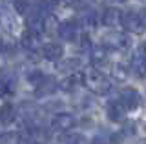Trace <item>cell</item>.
Here are the masks:
<instances>
[{
    "label": "cell",
    "instance_id": "ba28073f",
    "mask_svg": "<svg viewBox=\"0 0 146 144\" xmlns=\"http://www.w3.org/2000/svg\"><path fill=\"white\" fill-rule=\"evenodd\" d=\"M26 29H27V31H33V33H38V35L44 33V15H42L38 9H36V7H35L33 11L27 13Z\"/></svg>",
    "mask_w": 146,
    "mask_h": 144
},
{
    "label": "cell",
    "instance_id": "8fae6325",
    "mask_svg": "<svg viewBox=\"0 0 146 144\" xmlns=\"http://www.w3.org/2000/svg\"><path fill=\"white\" fill-rule=\"evenodd\" d=\"M20 44H22V48H24L27 53L35 55V53L40 49V35L26 29L24 33H22V37H20Z\"/></svg>",
    "mask_w": 146,
    "mask_h": 144
},
{
    "label": "cell",
    "instance_id": "44dd1931",
    "mask_svg": "<svg viewBox=\"0 0 146 144\" xmlns=\"http://www.w3.org/2000/svg\"><path fill=\"white\" fill-rule=\"evenodd\" d=\"M58 28H60V24H58V20H57V17L53 15H48V17H44V33H58Z\"/></svg>",
    "mask_w": 146,
    "mask_h": 144
},
{
    "label": "cell",
    "instance_id": "7c38bea8",
    "mask_svg": "<svg viewBox=\"0 0 146 144\" xmlns=\"http://www.w3.org/2000/svg\"><path fill=\"white\" fill-rule=\"evenodd\" d=\"M79 86H84V73H82V71H77V73H73V75H68V77L60 82V89L66 91V93L77 91Z\"/></svg>",
    "mask_w": 146,
    "mask_h": 144
},
{
    "label": "cell",
    "instance_id": "30bf717a",
    "mask_svg": "<svg viewBox=\"0 0 146 144\" xmlns=\"http://www.w3.org/2000/svg\"><path fill=\"white\" fill-rule=\"evenodd\" d=\"M100 24L106 28H117L119 24H122V11L117 7H106L100 15Z\"/></svg>",
    "mask_w": 146,
    "mask_h": 144
},
{
    "label": "cell",
    "instance_id": "2e32d148",
    "mask_svg": "<svg viewBox=\"0 0 146 144\" xmlns=\"http://www.w3.org/2000/svg\"><path fill=\"white\" fill-rule=\"evenodd\" d=\"M130 71L137 79H144L146 77V60L139 55H133L130 60Z\"/></svg>",
    "mask_w": 146,
    "mask_h": 144
},
{
    "label": "cell",
    "instance_id": "6da1fadb",
    "mask_svg": "<svg viewBox=\"0 0 146 144\" xmlns=\"http://www.w3.org/2000/svg\"><path fill=\"white\" fill-rule=\"evenodd\" d=\"M84 86L95 95H108L113 88V82L99 69H90L84 73Z\"/></svg>",
    "mask_w": 146,
    "mask_h": 144
},
{
    "label": "cell",
    "instance_id": "cb8c5ba5",
    "mask_svg": "<svg viewBox=\"0 0 146 144\" xmlns=\"http://www.w3.org/2000/svg\"><path fill=\"white\" fill-rule=\"evenodd\" d=\"M79 46H80L82 49L91 48V38H90L88 33H80V37H79Z\"/></svg>",
    "mask_w": 146,
    "mask_h": 144
},
{
    "label": "cell",
    "instance_id": "3957f363",
    "mask_svg": "<svg viewBox=\"0 0 146 144\" xmlns=\"http://www.w3.org/2000/svg\"><path fill=\"white\" fill-rule=\"evenodd\" d=\"M122 28H124L126 33H133V35H141L144 31V26L141 22V17L139 13L133 11V9H128L122 13Z\"/></svg>",
    "mask_w": 146,
    "mask_h": 144
},
{
    "label": "cell",
    "instance_id": "ffe728a7",
    "mask_svg": "<svg viewBox=\"0 0 146 144\" xmlns=\"http://www.w3.org/2000/svg\"><path fill=\"white\" fill-rule=\"evenodd\" d=\"M46 77H48V75H44V73H42L40 69H31L29 73L26 75L27 82H29V84H31V86H33L35 89L38 88V86H40L42 82H44V79H46Z\"/></svg>",
    "mask_w": 146,
    "mask_h": 144
},
{
    "label": "cell",
    "instance_id": "603a6c76",
    "mask_svg": "<svg viewBox=\"0 0 146 144\" xmlns=\"http://www.w3.org/2000/svg\"><path fill=\"white\" fill-rule=\"evenodd\" d=\"M13 7H15V11L18 15H27L29 13V0H15Z\"/></svg>",
    "mask_w": 146,
    "mask_h": 144
},
{
    "label": "cell",
    "instance_id": "5b68a950",
    "mask_svg": "<svg viewBox=\"0 0 146 144\" xmlns=\"http://www.w3.org/2000/svg\"><path fill=\"white\" fill-rule=\"evenodd\" d=\"M119 100L124 104V108L128 111H133L141 106V93L135 88H124L119 93Z\"/></svg>",
    "mask_w": 146,
    "mask_h": 144
},
{
    "label": "cell",
    "instance_id": "52a82bcc",
    "mask_svg": "<svg viewBox=\"0 0 146 144\" xmlns=\"http://www.w3.org/2000/svg\"><path fill=\"white\" fill-rule=\"evenodd\" d=\"M126 108L124 104H122L121 100H110L108 102V106H106V115H108V119L111 120V122H122V120L126 119Z\"/></svg>",
    "mask_w": 146,
    "mask_h": 144
},
{
    "label": "cell",
    "instance_id": "5bb4252c",
    "mask_svg": "<svg viewBox=\"0 0 146 144\" xmlns=\"http://www.w3.org/2000/svg\"><path fill=\"white\" fill-rule=\"evenodd\" d=\"M91 62H93V66H104L108 62V57H110V53H108V48L104 46V44H100V46H93L91 48Z\"/></svg>",
    "mask_w": 146,
    "mask_h": 144
},
{
    "label": "cell",
    "instance_id": "4dcf8cb0",
    "mask_svg": "<svg viewBox=\"0 0 146 144\" xmlns=\"http://www.w3.org/2000/svg\"><path fill=\"white\" fill-rule=\"evenodd\" d=\"M141 2H146V0H141Z\"/></svg>",
    "mask_w": 146,
    "mask_h": 144
},
{
    "label": "cell",
    "instance_id": "4316f807",
    "mask_svg": "<svg viewBox=\"0 0 146 144\" xmlns=\"http://www.w3.org/2000/svg\"><path fill=\"white\" fill-rule=\"evenodd\" d=\"M139 17H141V22H143V26H144V29H146V7L143 11H139Z\"/></svg>",
    "mask_w": 146,
    "mask_h": 144
},
{
    "label": "cell",
    "instance_id": "9c48e42d",
    "mask_svg": "<svg viewBox=\"0 0 146 144\" xmlns=\"http://www.w3.org/2000/svg\"><path fill=\"white\" fill-rule=\"evenodd\" d=\"M40 53L49 62H60L62 57H64V48H62L60 42H48V44H44Z\"/></svg>",
    "mask_w": 146,
    "mask_h": 144
},
{
    "label": "cell",
    "instance_id": "8992f818",
    "mask_svg": "<svg viewBox=\"0 0 146 144\" xmlns=\"http://www.w3.org/2000/svg\"><path fill=\"white\" fill-rule=\"evenodd\" d=\"M79 20H64L60 22V28H58V37L62 40H68V42H73L80 37L79 35Z\"/></svg>",
    "mask_w": 146,
    "mask_h": 144
},
{
    "label": "cell",
    "instance_id": "d6986e66",
    "mask_svg": "<svg viewBox=\"0 0 146 144\" xmlns=\"http://www.w3.org/2000/svg\"><path fill=\"white\" fill-rule=\"evenodd\" d=\"M17 89V79L13 75H2V95H13Z\"/></svg>",
    "mask_w": 146,
    "mask_h": 144
},
{
    "label": "cell",
    "instance_id": "7402d4cb",
    "mask_svg": "<svg viewBox=\"0 0 146 144\" xmlns=\"http://www.w3.org/2000/svg\"><path fill=\"white\" fill-rule=\"evenodd\" d=\"M62 142L64 144H91V142L86 141V137L80 135V133H66V137L62 139Z\"/></svg>",
    "mask_w": 146,
    "mask_h": 144
},
{
    "label": "cell",
    "instance_id": "277c9868",
    "mask_svg": "<svg viewBox=\"0 0 146 144\" xmlns=\"http://www.w3.org/2000/svg\"><path fill=\"white\" fill-rule=\"evenodd\" d=\"M102 44L106 48H113V49H128L131 46V38L128 33H119V31H111V33L104 35Z\"/></svg>",
    "mask_w": 146,
    "mask_h": 144
},
{
    "label": "cell",
    "instance_id": "83f0119b",
    "mask_svg": "<svg viewBox=\"0 0 146 144\" xmlns=\"http://www.w3.org/2000/svg\"><path fill=\"white\" fill-rule=\"evenodd\" d=\"M33 144H44V142H33Z\"/></svg>",
    "mask_w": 146,
    "mask_h": 144
},
{
    "label": "cell",
    "instance_id": "9a60e30c",
    "mask_svg": "<svg viewBox=\"0 0 146 144\" xmlns=\"http://www.w3.org/2000/svg\"><path fill=\"white\" fill-rule=\"evenodd\" d=\"M0 119H2V126H9L13 124L15 120L18 119V111L17 108L13 104H9V102H4L2 106V111H0Z\"/></svg>",
    "mask_w": 146,
    "mask_h": 144
},
{
    "label": "cell",
    "instance_id": "4fadbf2b",
    "mask_svg": "<svg viewBox=\"0 0 146 144\" xmlns=\"http://www.w3.org/2000/svg\"><path fill=\"white\" fill-rule=\"evenodd\" d=\"M57 88H60V84H58L57 80H55L53 77H46L44 82L35 89V95L38 97V98L40 97H48V95H51V93L57 91Z\"/></svg>",
    "mask_w": 146,
    "mask_h": 144
},
{
    "label": "cell",
    "instance_id": "e0dca14e",
    "mask_svg": "<svg viewBox=\"0 0 146 144\" xmlns=\"http://www.w3.org/2000/svg\"><path fill=\"white\" fill-rule=\"evenodd\" d=\"M58 69L62 71V73H68V75H73V73H77L79 71V67H80V60L79 58H64V60L58 62Z\"/></svg>",
    "mask_w": 146,
    "mask_h": 144
},
{
    "label": "cell",
    "instance_id": "7a4b0ae2",
    "mask_svg": "<svg viewBox=\"0 0 146 144\" xmlns=\"http://www.w3.org/2000/svg\"><path fill=\"white\" fill-rule=\"evenodd\" d=\"M51 126H53V129H57V131H60V133H68V131H71V129L77 126V119H75L73 113L58 111V113L53 115Z\"/></svg>",
    "mask_w": 146,
    "mask_h": 144
},
{
    "label": "cell",
    "instance_id": "d4e9b609",
    "mask_svg": "<svg viewBox=\"0 0 146 144\" xmlns=\"http://www.w3.org/2000/svg\"><path fill=\"white\" fill-rule=\"evenodd\" d=\"M91 144H111V139H110L108 135L100 133V135H95V137L91 139Z\"/></svg>",
    "mask_w": 146,
    "mask_h": 144
},
{
    "label": "cell",
    "instance_id": "484cf974",
    "mask_svg": "<svg viewBox=\"0 0 146 144\" xmlns=\"http://www.w3.org/2000/svg\"><path fill=\"white\" fill-rule=\"evenodd\" d=\"M137 55H139V57H143L144 60H146V40L139 44V48H137Z\"/></svg>",
    "mask_w": 146,
    "mask_h": 144
},
{
    "label": "cell",
    "instance_id": "f1b7e54d",
    "mask_svg": "<svg viewBox=\"0 0 146 144\" xmlns=\"http://www.w3.org/2000/svg\"><path fill=\"white\" fill-rule=\"evenodd\" d=\"M117 2H126V0H117Z\"/></svg>",
    "mask_w": 146,
    "mask_h": 144
},
{
    "label": "cell",
    "instance_id": "ac0fdd59",
    "mask_svg": "<svg viewBox=\"0 0 146 144\" xmlns=\"http://www.w3.org/2000/svg\"><path fill=\"white\" fill-rule=\"evenodd\" d=\"M128 77H130V67H126L124 64L111 66V79L115 82H126Z\"/></svg>",
    "mask_w": 146,
    "mask_h": 144
},
{
    "label": "cell",
    "instance_id": "f546056e",
    "mask_svg": "<svg viewBox=\"0 0 146 144\" xmlns=\"http://www.w3.org/2000/svg\"><path fill=\"white\" fill-rule=\"evenodd\" d=\"M141 144H146V141H144V142H141Z\"/></svg>",
    "mask_w": 146,
    "mask_h": 144
}]
</instances>
